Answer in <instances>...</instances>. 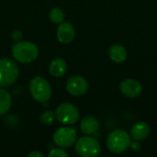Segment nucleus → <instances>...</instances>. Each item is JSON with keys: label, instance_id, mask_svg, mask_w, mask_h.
I'll return each instance as SVG.
<instances>
[{"label": "nucleus", "instance_id": "obj_12", "mask_svg": "<svg viewBox=\"0 0 157 157\" xmlns=\"http://www.w3.org/2000/svg\"><path fill=\"white\" fill-rule=\"evenodd\" d=\"M80 129L83 133L89 135L96 133L99 129V122L97 118L93 116H86L85 117L80 124Z\"/></svg>", "mask_w": 157, "mask_h": 157}, {"label": "nucleus", "instance_id": "obj_16", "mask_svg": "<svg viewBox=\"0 0 157 157\" xmlns=\"http://www.w3.org/2000/svg\"><path fill=\"white\" fill-rule=\"evenodd\" d=\"M64 17H65L64 12L59 7L52 8L49 13V17H50L51 21L53 23H57V24L63 22Z\"/></svg>", "mask_w": 157, "mask_h": 157}, {"label": "nucleus", "instance_id": "obj_1", "mask_svg": "<svg viewBox=\"0 0 157 157\" xmlns=\"http://www.w3.org/2000/svg\"><path fill=\"white\" fill-rule=\"evenodd\" d=\"M39 54L38 47L29 41H17L12 46V55L17 62L29 63L33 62Z\"/></svg>", "mask_w": 157, "mask_h": 157}, {"label": "nucleus", "instance_id": "obj_18", "mask_svg": "<svg viewBox=\"0 0 157 157\" xmlns=\"http://www.w3.org/2000/svg\"><path fill=\"white\" fill-rule=\"evenodd\" d=\"M49 157H68L69 155L68 153H66V151L61 149V148H54V149H52L48 155Z\"/></svg>", "mask_w": 157, "mask_h": 157}, {"label": "nucleus", "instance_id": "obj_17", "mask_svg": "<svg viewBox=\"0 0 157 157\" xmlns=\"http://www.w3.org/2000/svg\"><path fill=\"white\" fill-rule=\"evenodd\" d=\"M56 119L55 113L52 111H45L40 116V121L44 125H51L54 122Z\"/></svg>", "mask_w": 157, "mask_h": 157}, {"label": "nucleus", "instance_id": "obj_8", "mask_svg": "<svg viewBox=\"0 0 157 157\" xmlns=\"http://www.w3.org/2000/svg\"><path fill=\"white\" fill-rule=\"evenodd\" d=\"M66 89L72 96L80 97L87 92L88 82L80 75L71 76L66 82Z\"/></svg>", "mask_w": 157, "mask_h": 157}, {"label": "nucleus", "instance_id": "obj_11", "mask_svg": "<svg viewBox=\"0 0 157 157\" xmlns=\"http://www.w3.org/2000/svg\"><path fill=\"white\" fill-rule=\"evenodd\" d=\"M150 134V127L146 122L140 121L134 124L131 130V138L134 141H143Z\"/></svg>", "mask_w": 157, "mask_h": 157}, {"label": "nucleus", "instance_id": "obj_10", "mask_svg": "<svg viewBox=\"0 0 157 157\" xmlns=\"http://www.w3.org/2000/svg\"><path fill=\"white\" fill-rule=\"evenodd\" d=\"M75 35V28L70 22L60 23L57 29V39L61 43L67 44L70 43Z\"/></svg>", "mask_w": 157, "mask_h": 157}, {"label": "nucleus", "instance_id": "obj_13", "mask_svg": "<svg viewBox=\"0 0 157 157\" xmlns=\"http://www.w3.org/2000/svg\"><path fill=\"white\" fill-rule=\"evenodd\" d=\"M67 70V63L63 58H56L52 61L49 66L50 74L54 77H62Z\"/></svg>", "mask_w": 157, "mask_h": 157}, {"label": "nucleus", "instance_id": "obj_20", "mask_svg": "<svg viewBox=\"0 0 157 157\" xmlns=\"http://www.w3.org/2000/svg\"><path fill=\"white\" fill-rule=\"evenodd\" d=\"M130 147H132V149L134 152H139L141 150V148H142V144L139 143V141H134V142L131 143Z\"/></svg>", "mask_w": 157, "mask_h": 157}, {"label": "nucleus", "instance_id": "obj_4", "mask_svg": "<svg viewBox=\"0 0 157 157\" xmlns=\"http://www.w3.org/2000/svg\"><path fill=\"white\" fill-rule=\"evenodd\" d=\"M18 77L17 63L6 58H0V87L9 86Z\"/></svg>", "mask_w": 157, "mask_h": 157}, {"label": "nucleus", "instance_id": "obj_7", "mask_svg": "<svg viewBox=\"0 0 157 157\" xmlns=\"http://www.w3.org/2000/svg\"><path fill=\"white\" fill-rule=\"evenodd\" d=\"M76 130L70 127H61L53 134V142L62 148L71 147L76 141Z\"/></svg>", "mask_w": 157, "mask_h": 157}, {"label": "nucleus", "instance_id": "obj_3", "mask_svg": "<svg viewBox=\"0 0 157 157\" xmlns=\"http://www.w3.org/2000/svg\"><path fill=\"white\" fill-rule=\"evenodd\" d=\"M29 92L35 100L44 103L52 96V87L46 79L41 76H35L29 83Z\"/></svg>", "mask_w": 157, "mask_h": 157}, {"label": "nucleus", "instance_id": "obj_15", "mask_svg": "<svg viewBox=\"0 0 157 157\" xmlns=\"http://www.w3.org/2000/svg\"><path fill=\"white\" fill-rule=\"evenodd\" d=\"M12 104V98L10 94L3 89L2 87H0V116L6 114Z\"/></svg>", "mask_w": 157, "mask_h": 157}, {"label": "nucleus", "instance_id": "obj_21", "mask_svg": "<svg viewBox=\"0 0 157 157\" xmlns=\"http://www.w3.org/2000/svg\"><path fill=\"white\" fill-rule=\"evenodd\" d=\"M29 157H43V155L39 152H31L28 155Z\"/></svg>", "mask_w": 157, "mask_h": 157}, {"label": "nucleus", "instance_id": "obj_19", "mask_svg": "<svg viewBox=\"0 0 157 157\" xmlns=\"http://www.w3.org/2000/svg\"><path fill=\"white\" fill-rule=\"evenodd\" d=\"M11 36H12V39H13L15 41H19V40L22 39V33H21V31L18 30V29L13 30Z\"/></svg>", "mask_w": 157, "mask_h": 157}, {"label": "nucleus", "instance_id": "obj_5", "mask_svg": "<svg viewBox=\"0 0 157 157\" xmlns=\"http://www.w3.org/2000/svg\"><path fill=\"white\" fill-rule=\"evenodd\" d=\"M75 151L82 157H96L100 154L101 147L96 138L84 136L76 142Z\"/></svg>", "mask_w": 157, "mask_h": 157}, {"label": "nucleus", "instance_id": "obj_6", "mask_svg": "<svg viewBox=\"0 0 157 157\" xmlns=\"http://www.w3.org/2000/svg\"><path fill=\"white\" fill-rule=\"evenodd\" d=\"M55 116L60 122L72 125L79 121L80 113L75 105L71 103H63L56 109Z\"/></svg>", "mask_w": 157, "mask_h": 157}, {"label": "nucleus", "instance_id": "obj_9", "mask_svg": "<svg viewBox=\"0 0 157 157\" xmlns=\"http://www.w3.org/2000/svg\"><path fill=\"white\" fill-rule=\"evenodd\" d=\"M121 92L128 98H137L142 94V85L134 79H125L120 84Z\"/></svg>", "mask_w": 157, "mask_h": 157}, {"label": "nucleus", "instance_id": "obj_14", "mask_svg": "<svg viewBox=\"0 0 157 157\" xmlns=\"http://www.w3.org/2000/svg\"><path fill=\"white\" fill-rule=\"evenodd\" d=\"M109 58L117 63H121L127 59V51L121 44H114L109 51Z\"/></svg>", "mask_w": 157, "mask_h": 157}, {"label": "nucleus", "instance_id": "obj_2", "mask_svg": "<svg viewBox=\"0 0 157 157\" xmlns=\"http://www.w3.org/2000/svg\"><path fill=\"white\" fill-rule=\"evenodd\" d=\"M131 136L122 130H115L107 139V147L113 154L124 153L131 145Z\"/></svg>", "mask_w": 157, "mask_h": 157}]
</instances>
